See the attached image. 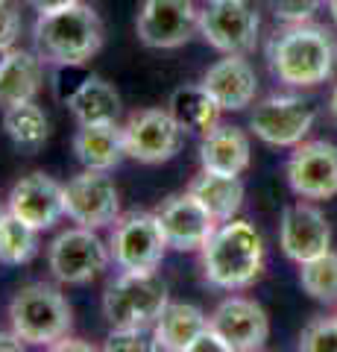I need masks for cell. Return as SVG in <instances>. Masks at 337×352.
Listing matches in <instances>:
<instances>
[{"label": "cell", "instance_id": "1", "mask_svg": "<svg viewBox=\"0 0 337 352\" xmlns=\"http://www.w3.org/2000/svg\"><path fill=\"white\" fill-rule=\"evenodd\" d=\"M202 270L214 288H249L264 270V241L249 220H226L202 247Z\"/></svg>", "mask_w": 337, "mask_h": 352}, {"label": "cell", "instance_id": "2", "mask_svg": "<svg viewBox=\"0 0 337 352\" xmlns=\"http://www.w3.org/2000/svg\"><path fill=\"white\" fill-rule=\"evenodd\" d=\"M36 53L50 65H85L103 47V21L85 3L38 12L32 27Z\"/></svg>", "mask_w": 337, "mask_h": 352}, {"label": "cell", "instance_id": "3", "mask_svg": "<svg viewBox=\"0 0 337 352\" xmlns=\"http://www.w3.org/2000/svg\"><path fill=\"white\" fill-rule=\"evenodd\" d=\"M337 47L329 30L317 24H290L270 44V68L285 85L311 88L332 76Z\"/></svg>", "mask_w": 337, "mask_h": 352}, {"label": "cell", "instance_id": "4", "mask_svg": "<svg viewBox=\"0 0 337 352\" xmlns=\"http://www.w3.org/2000/svg\"><path fill=\"white\" fill-rule=\"evenodd\" d=\"M9 326L27 344L53 346L71 332L73 311L59 288L45 282H32L24 285L9 302Z\"/></svg>", "mask_w": 337, "mask_h": 352}, {"label": "cell", "instance_id": "5", "mask_svg": "<svg viewBox=\"0 0 337 352\" xmlns=\"http://www.w3.org/2000/svg\"><path fill=\"white\" fill-rule=\"evenodd\" d=\"M167 302V282L156 270H121V276L103 294V314L112 329H141L144 332L161 317Z\"/></svg>", "mask_w": 337, "mask_h": 352}, {"label": "cell", "instance_id": "6", "mask_svg": "<svg viewBox=\"0 0 337 352\" xmlns=\"http://www.w3.org/2000/svg\"><path fill=\"white\" fill-rule=\"evenodd\" d=\"M261 21L249 0H205L200 9V36L223 56H246L258 44Z\"/></svg>", "mask_w": 337, "mask_h": 352}, {"label": "cell", "instance_id": "7", "mask_svg": "<svg viewBox=\"0 0 337 352\" xmlns=\"http://www.w3.org/2000/svg\"><path fill=\"white\" fill-rule=\"evenodd\" d=\"M112 250L89 226L65 229L47 247V264L53 279L62 285H85L106 270Z\"/></svg>", "mask_w": 337, "mask_h": 352}, {"label": "cell", "instance_id": "8", "mask_svg": "<svg viewBox=\"0 0 337 352\" xmlns=\"http://www.w3.org/2000/svg\"><path fill=\"white\" fill-rule=\"evenodd\" d=\"M167 247L170 244H167L165 229H161L159 214H150V212H132L121 217L115 223L112 241H108L115 264L121 270H132V273L159 270Z\"/></svg>", "mask_w": 337, "mask_h": 352}, {"label": "cell", "instance_id": "9", "mask_svg": "<svg viewBox=\"0 0 337 352\" xmlns=\"http://www.w3.org/2000/svg\"><path fill=\"white\" fill-rule=\"evenodd\" d=\"M185 129L170 109H144L135 112L124 124V144L126 156L141 164H161L170 162L182 150Z\"/></svg>", "mask_w": 337, "mask_h": 352}, {"label": "cell", "instance_id": "10", "mask_svg": "<svg viewBox=\"0 0 337 352\" xmlns=\"http://www.w3.org/2000/svg\"><path fill=\"white\" fill-rule=\"evenodd\" d=\"M141 44L153 50H176L200 30V9L194 0H144L135 21Z\"/></svg>", "mask_w": 337, "mask_h": 352}, {"label": "cell", "instance_id": "11", "mask_svg": "<svg viewBox=\"0 0 337 352\" xmlns=\"http://www.w3.org/2000/svg\"><path fill=\"white\" fill-rule=\"evenodd\" d=\"M65 214L77 226L103 229L121 214V194L108 170H89L65 185Z\"/></svg>", "mask_w": 337, "mask_h": 352}, {"label": "cell", "instance_id": "12", "mask_svg": "<svg viewBox=\"0 0 337 352\" xmlns=\"http://www.w3.org/2000/svg\"><path fill=\"white\" fill-rule=\"evenodd\" d=\"M314 109L299 97H267L249 115V129L270 147H297L314 126Z\"/></svg>", "mask_w": 337, "mask_h": 352}, {"label": "cell", "instance_id": "13", "mask_svg": "<svg viewBox=\"0 0 337 352\" xmlns=\"http://www.w3.org/2000/svg\"><path fill=\"white\" fill-rule=\"evenodd\" d=\"M209 329L220 335L229 352H255L267 344L270 320L255 300L229 296L209 314Z\"/></svg>", "mask_w": 337, "mask_h": 352}, {"label": "cell", "instance_id": "14", "mask_svg": "<svg viewBox=\"0 0 337 352\" xmlns=\"http://www.w3.org/2000/svg\"><path fill=\"white\" fill-rule=\"evenodd\" d=\"M288 182L305 200H329L337 194V147L329 141H302L288 159Z\"/></svg>", "mask_w": 337, "mask_h": 352}, {"label": "cell", "instance_id": "15", "mask_svg": "<svg viewBox=\"0 0 337 352\" xmlns=\"http://www.w3.org/2000/svg\"><path fill=\"white\" fill-rule=\"evenodd\" d=\"M281 250L290 261H311L332 250V226L320 208L308 203H293L281 212L279 223Z\"/></svg>", "mask_w": 337, "mask_h": 352}, {"label": "cell", "instance_id": "16", "mask_svg": "<svg viewBox=\"0 0 337 352\" xmlns=\"http://www.w3.org/2000/svg\"><path fill=\"white\" fill-rule=\"evenodd\" d=\"M156 214L167 235V244L179 252L202 250L217 229V220L211 217V212L191 191L165 200V206H161Z\"/></svg>", "mask_w": 337, "mask_h": 352}, {"label": "cell", "instance_id": "17", "mask_svg": "<svg viewBox=\"0 0 337 352\" xmlns=\"http://www.w3.org/2000/svg\"><path fill=\"white\" fill-rule=\"evenodd\" d=\"M6 208L36 226L38 232H45L65 217V185L47 173H30L12 185Z\"/></svg>", "mask_w": 337, "mask_h": 352}, {"label": "cell", "instance_id": "18", "mask_svg": "<svg viewBox=\"0 0 337 352\" xmlns=\"http://www.w3.org/2000/svg\"><path fill=\"white\" fill-rule=\"evenodd\" d=\"M202 85L220 103L223 112H241L253 106L258 94V76L244 56H223L217 59L202 76Z\"/></svg>", "mask_w": 337, "mask_h": 352}, {"label": "cell", "instance_id": "19", "mask_svg": "<svg viewBox=\"0 0 337 352\" xmlns=\"http://www.w3.org/2000/svg\"><path fill=\"white\" fill-rule=\"evenodd\" d=\"M249 162H253V147H249V135L241 126L217 124L211 132L202 135L200 144L202 170L241 176L249 168Z\"/></svg>", "mask_w": 337, "mask_h": 352}, {"label": "cell", "instance_id": "20", "mask_svg": "<svg viewBox=\"0 0 337 352\" xmlns=\"http://www.w3.org/2000/svg\"><path fill=\"white\" fill-rule=\"evenodd\" d=\"M73 156L89 170L117 168L126 156L124 126L117 120L112 124H80L77 135H73Z\"/></svg>", "mask_w": 337, "mask_h": 352}, {"label": "cell", "instance_id": "21", "mask_svg": "<svg viewBox=\"0 0 337 352\" xmlns=\"http://www.w3.org/2000/svg\"><path fill=\"white\" fill-rule=\"evenodd\" d=\"M45 59L30 50H6L0 65V106H15L36 100L41 91V76H45Z\"/></svg>", "mask_w": 337, "mask_h": 352}, {"label": "cell", "instance_id": "22", "mask_svg": "<svg viewBox=\"0 0 337 352\" xmlns=\"http://www.w3.org/2000/svg\"><path fill=\"white\" fill-rule=\"evenodd\" d=\"M205 326H209V317H205L197 305L167 302L161 317L153 323V349L188 352L194 338H197Z\"/></svg>", "mask_w": 337, "mask_h": 352}, {"label": "cell", "instance_id": "23", "mask_svg": "<svg viewBox=\"0 0 337 352\" xmlns=\"http://www.w3.org/2000/svg\"><path fill=\"white\" fill-rule=\"evenodd\" d=\"M65 103L77 118V124H112L121 115V94L115 91V85H108L103 76L94 74L85 76Z\"/></svg>", "mask_w": 337, "mask_h": 352}, {"label": "cell", "instance_id": "24", "mask_svg": "<svg viewBox=\"0 0 337 352\" xmlns=\"http://www.w3.org/2000/svg\"><path fill=\"white\" fill-rule=\"evenodd\" d=\"M188 191L197 197L205 208H209L217 223L232 220L244 206V182H241V176L202 170L197 179L191 182Z\"/></svg>", "mask_w": 337, "mask_h": 352}, {"label": "cell", "instance_id": "25", "mask_svg": "<svg viewBox=\"0 0 337 352\" xmlns=\"http://www.w3.org/2000/svg\"><path fill=\"white\" fill-rule=\"evenodd\" d=\"M170 115L179 120L185 132H197V135H205L211 132L217 124H220V103L209 94V88L202 82L200 85H182L170 94Z\"/></svg>", "mask_w": 337, "mask_h": 352}, {"label": "cell", "instance_id": "26", "mask_svg": "<svg viewBox=\"0 0 337 352\" xmlns=\"http://www.w3.org/2000/svg\"><path fill=\"white\" fill-rule=\"evenodd\" d=\"M3 129H6L9 141H12L18 150L36 153V150L45 147V141L50 135V120L45 115V109H41L36 100L15 103V106H6Z\"/></svg>", "mask_w": 337, "mask_h": 352}, {"label": "cell", "instance_id": "27", "mask_svg": "<svg viewBox=\"0 0 337 352\" xmlns=\"http://www.w3.org/2000/svg\"><path fill=\"white\" fill-rule=\"evenodd\" d=\"M36 252H38V229L6 208L3 220H0V264L18 267V264L36 258Z\"/></svg>", "mask_w": 337, "mask_h": 352}, {"label": "cell", "instance_id": "28", "mask_svg": "<svg viewBox=\"0 0 337 352\" xmlns=\"http://www.w3.org/2000/svg\"><path fill=\"white\" fill-rule=\"evenodd\" d=\"M299 285L311 300L317 302H337V252H323V256L299 264Z\"/></svg>", "mask_w": 337, "mask_h": 352}, {"label": "cell", "instance_id": "29", "mask_svg": "<svg viewBox=\"0 0 337 352\" xmlns=\"http://www.w3.org/2000/svg\"><path fill=\"white\" fill-rule=\"evenodd\" d=\"M299 349L305 352H337V317L311 320L299 335Z\"/></svg>", "mask_w": 337, "mask_h": 352}, {"label": "cell", "instance_id": "30", "mask_svg": "<svg viewBox=\"0 0 337 352\" xmlns=\"http://www.w3.org/2000/svg\"><path fill=\"white\" fill-rule=\"evenodd\" d=\"M276 18H281L285 24H305L317 15V9L323 6V0H270Z\"/></svg>", "mask_w": 337, "mask_h": 352}, {"label": "cell", "instance_id": "31", "mask_svg": "<svg viewBox=\"0 0 337 352\" xmlns=\"http://www.w3.org/2000/svg\"><path fill=\"white\" fill-rule=\"evenodd\" d=\"M103 349H108V352H147V349H153V344L144 338L141 329H112Z\"/></svg>", "mask_w": 337, "mask_h": 352}, {"label": "cell", "instance_id": "32", "mask_svg": "<svg viewBox=\"0 0 337 352\" xmlns=\"http://www.w3.org/2000/svg\"><path fill=\"white\" fill-rule=\"evenodd\" d=\"M21 32V15L12 0H0V50H9Z\"/></svg>", "mask_w": 337, "mask_h": 352}, {"label": "cell", "instance_id": "33", "mask_svg": "<svg viewBox=\"0 0 337 352\" xmlns=\"http://www.w3.org/2000/svg\"><path fill=\"white\" fill-rule=\"evenodd\" d=\"M188 352H229V346H226L223 340H220V335L211 332V329L205 326L202 332L194 338V344L188 346Z\"/></svg>", "mask_w": 337, "mask_h": 352}, {"label": "cell", "instance_id": "34", "mask_svg": "<svg viewBox=\"0 0 337 352\" xmlns=\"http://www.w3.org/2000/svg\"><path fill=\"white\" fill-rule=\"evenodd\" d=\"M27 346V340L18 332H0V352H21Z\"/></svg>", "mask_w": 337, "mask_h": 352}, {"label": "cell", "instance_id": "35", "mask_svg": "<svg viewBox=\"0 0 337 352\" xmlns=\"http://www.w3.org/2000/svg\"><path fill=\"white\" fill-rule=\"evenodd\" d=\"M27 3L36 9V12H53V9L73 6V3H80V0H27Z\"/></svg>", "mask_w": 337, "mask_h": 352}, {"label": "cell", "instance_id": "36", "mask_svg": "<svg viewBox=\"0 0 337 352\" xmlns=\"http://www.w3.org/2000/svg\"><path fill=\"white\" fill-rule=\"evenodd\" d=\"M50 349H56V352H68V349H82V352H91L94 346H91V344H80L77 338H68V335H65V338H62V340H56V344H53Z\"/></svg>", "mask_w": 337, "mask_h": 352}, {"label": "cell", "instance_id": "37", "mask_svg": "<svg viewBox=\"0 0 337 352\" xmlns=\"http://www.w3.org/2000/svg\"><path fill=\"white\" fill-rule=\"evenodd\" d=\"M329 109H332V118L337 120V88L332 91V106H329Z\"/></svg>", "mask_w": 337, "mask_h": 352}, {"label": "cell", "instance_id": "38", "mask_svg": "<svg viewBox=\"0 0 337 352\" xmlns=\"http://www.w3.org/2000/svg\"><path fill=\"white\" fill-rule=\"evenodd\" d=\"M329 9H332V18H334V24H337V0H329Z\"/></svg>", "mask_w": 337, "mask_h": 352}, {"label": "cell", "instance_id": "39", "mask_svg": "<svg viewBox=\"0 0 337 352\" xmlns=\"http://www.w3.org/2000/svg\"><path fill=\"white\" fill-rule=\"evenodd\" d=\"M3 214H6V208H3V203H0V220H3Z\"/></svg>", "mask_w": 337, "mask_h": 352}, {"label": "cell", "instance_id": "40", "mask_svg": "<svg viewBox=\"0 0 337 352\" xmlns=\"http://www.w3.org/2000/svg\"><path fill=\"white\" fill-rule=\"evenodd\" d=\"M3 56H6V50H0V65H3Z\"/></svg>", "mask_w": 337, "mask_h": 352}]
</instances>
